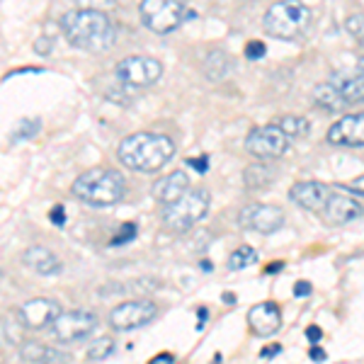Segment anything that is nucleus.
I'll use <instances>...</instances> for the list:
<instances>
[{
    "mask_svg": "<svg viewBox=\"0 0 364 364\" xmlns=\"http://www.w3.org/2000/svg\"><path fill=\"white\" fill-rule=\"evenodd\" d=\"M311 291H314V287H311V282H306V279H301V282H296L294 284V296H309Z\"/></svg>",
    "mask_w": 364,
    "mask_h": 364,
    "instance_id": "nucleus-38",
    "label": "nucleus"
},
{
    "mask_svg": "<svg viewBox=\"0 0 364 364\" xmlns=\"http://www.w3.org/2000/svg\"><path fill=\"white\" fill-rule=\"evenodd\" d=\"M357 73H360V75H364V56H360V61H357Z\"/></svg>",
    "mask_w": 364,
    "mask_h": 364,
    "instance_id": "nucleus-44",
    "label": "nucleus"
},
{
    "mask_svg": "<svg viewBox=\"0 0 364 364\" xmlns=\"http://www.w3.org/2000/svg\"><path fill=\"white\" fill-rule=\"evenodd\" d=\"M49 221H54L56 226L66 224V209H63V204H56V207L49 211Z\"/></svg>",
    "mask_w": 364,
    "mask_h": 364,
    "instance_id": "nucleus-33",
    "label": "nucleus"
},
{
    "mask_svg": "<svg viewBox=\"0 0 364 364\" xmlns=\"http://www.w3.org/2000/svg\"><path fill=\"white\" fill-rule=\"evenodd\" d=\"M0 331H3V343L10 345V348H20V345L25 343L27 326L22 323L20 316H17V309L10 311V314H3V321H0Z\"/></svg>",
    "mask_w": 364,
    "mask_h": 364,
    "instance_id": "nucleus-22",
    "label": "nucleus"
},
{
    "mask_svg": "<svg viewBox=\"0 0 364 364\" xmlns=\"http://www.w3.org/2000/svg\"><path fill=\"white\" fill-rule=\"evenodd\" d=\"M136 231H139V226L134 224V221H129V224H124L119 228V233L112 238V243L109 245H124V243H132L134 238H136Z\"/></svg>",
    "mask_w": 364,
    "mask_h": 364,
    "instance_id": "nucleus-30",
    "label": "nucleus"
},
{
    "mask_svg": "<svg viewBox=\"0 0 364 364\" xmlns=\"http://www.w3.org/2000/svg\"><path fill=\"white\" fill-rule=\"evenodd\" d=\"M314 102L316 107L326 109V112H340V109L350 107L348 102H345V97L340 95V90L333 83H323V85H316L314 87Z\"/></svg>",
    "mask_w": 364,
    "mask_h": 364,
    "instance_id": "nucleus-20",
    "label": "nucleus"
},
{
    "mask_svg": "<svg viewBox=\"0 0 364 364\" xmlns=\"http://www.w3.org/2000/svg\"><path fill=\"white\" fill-rule=\"evenodd\" d=\"M37 54H42V56H46V54H51V49H54V39H46V37H42V39H37Z\"/></svg>",
    "mask_w": 364,
    "mask_h": 364,
    "instance_id": "nucleus-37",
    "label": "nucleus"
},
{
    "mask_svg": "<svg viewBox=\"0 0 364 364\" xmlns=\"http://www.w3.org/2000/svg\"><path fill=\"white\" fill-rule=\"evenodd\" d=\"M309 357H311L314 362H326V352H323L321 348H311V350H309Z\"/></svg>",
    "mask_w": 364,
    "mask_h": 364,
    "instance_id": "nucleus-41",
    "label": "nucleus"
},
{
    "mask_svg": "<svg viewBox=\"0 0 364 364\" xmlns=\"http://www.w3.org/2000/svg\"><path fill=\"white\" fill-rule=\"evenodd\" d=\"M70 192H73L75 199L87 204V207H112V204L124 199L127 180L114 168H90L75 178Z\"/></svg>",
    "mask_w": 364,
    "mask_h": 364,
    "instance_id": "nucleus-3",
    "label": "nucleus"
},
{
    "mask_svg": "<svg viewBox=\"0 0 364 364\" xmlns=\"http://www.w3.org/2000/svg\"><path fill=\"white\" fill-rule=\"evenodd\" d=\"M37 132H39V119H22V122H17V124H15L13 134H10V141L17 144V141L32 139Z\"/></svg>",
    "mask_w": 364,
    "mask_h": 364,
    "instance_id": "nucleus-28",
    "label": "nucleus"
},
{
    "mask_svg": "<svg viewBox=\"0 0 364 364\" xmlns=\"http://www.w3.org/2000/svg\"><path fill=\"white\" fill-rule=\"evenodd\" d=\"M20 357L29 364H70L68 352L49 348V345L42 343H34V340H25L20 345Z\"/></svg>",
    "mask_w": 364,
    "mask_h": 364,
    "instance_id": "nucleus-18",
    "label": "nucleus"
},
{
    "mask_svg": "<svg viewBox=\"0 0 364 364\" xmlns=\"http://www.w3.org/2000/svg\"><path fill=\"white\" fill-rule=\"evenodd\" d=\"M207 316H209V311H207V309H199V326H197V328H202L204 323H207Z\"/></svg>",
    "mask_w": 364,
    "mask_h": 364,
    "instance_id": "nucleus-43",
    "label": "nucleus"
},
{
    "mask_svg": "<svg viewBox=\"0 0 364 364\" xmlns=\"http://www.w3.org/2000/svg\"><path fill=\"white\" fill-rule=\"evenodd\" d=\"M333 85L340 90L348 105H362L364 102V75H336Z\"/></svg>",
    "mask_w": 364,
    "mask_h": 364,
    "instance_id": "nucleus-23",
    "label": "nucleus"
},
{
    "mask_svg": "<svg viewBox=\"0 0 364 364\" xmlns=\"http://www.w3.org/2000/svg\"><path fill=\"white\" fill-rule=\"evenodd\" d=\"M149 364H175V357L170 355V352H161V355H156Z\"/></svg>",
    "mask_w": 364,
    "mask_h": 364,
    "instance_id": "nucleus-40",
    "label": "nucleus"
},
{
    "mask_svg": "<svg viewBox=\"0 0 364 364\" xmlns=\"http://www.w3.org/2000/svg\"><path fill=\"white\" fill-rule=\"evenodd\" d=\"M274 173L269 170L265 163H252V166L245 168L243 173V180H245V187L248 190H262V187H267L269 182H272Z\"/></svg>",
    "mask_w": 364,
    "mask_h": 364,
    "instance_id": "nucleus-24",
    "label": "nucleus"
},
{
    "mask_svg": "<svg viewBox=\"0 0 364 364\" xmlns=\"http://www.w3.org/2000/svg\"><path fill=\"white\" fill-rule=\"evenodd\" d=\"M279 269H284V262H282V260L279 262H272V265H267L265 272L267 274H274V272H279Z\"/></svg>",
    "mask_w": 364,
    "mask_h": 364,
    "instance_id": "nucleus-42",
    "label": "nucleus"
},
{
    "mask_svg": "<svg viewBox=\"0 0 364 364\" xmlns=\"http://www.w3.org/2000/svg\"><path fill=\"white\" fill-rule=\"evenodd\" d=\"M209 207H211L209 190H204V187L187 190L173 204H166V209H163V224L175 233H185L192 226H197L199 221L207 219Z\"/></svg>",
    "mask_w": 364,
    "mask_h": 364,
    "instance_id": "nucleus-5",
    "label": "nucleus"
},
{
    "mask_svg": "<svg viewBox=\"0 0 364 364\" xmlns=\"http://www.w3.org/2000/svg\"><path fill=\"white\" fill-rule=\"evenodd\" d=\"M345 29H348L352 37L364 46V13L350 15L348 20H345Z\"/></svg>",
    "mask_w": 364,
    "mask_h": 364,
    "instance_id": "nucleus-29",
    "label": "nucleus"
},
{
    "mask_svg": "<svg viewBox=\"0 0 364 364\" xmlns=\"http://www.w3.org/2000/svg\"><path fill=\"white\" fill-rule=\"evenodd\" d=\"M187 190H190V178H187V173L185 170H173V173H168L166 178L154 182L151 195L163 204H173L175 199H180Z\"/></svg>",
    "mask_w": 364,
    "mask_h": 364,
    "instance_id": "nucleus-17",
    "label": "nucleus"
},
{
    "mask_svg": "<svg viewBox=\"0 0 364 364\" xmlns=\"http://www.w3.org/2000/svg\"><path fill=\"white\" fill-rule=\"evenodd\" d=\"M117 156L134 173H156L166 163L173 161L175 144L166 134L136 132L122 141L119 149H117Z\"/></svg>",
    "mask_w": 364,
    "mask_h": 364,
    "instance_id": "nucleus-2",
    "label": "nucleus"
},
{
    "mask_svg": "<svg viewBox=\"0 0 364 364\" xmlns=\"http://www.w3.org/2000/svg\"><path fill=\"white\" fill-rule=\"evenodd\" d=\"M187 0H141L139 17L154 34H170L185 20Z\"/></svg>",
    "mask_w": 364,
    "mask_h": 364,
    "instance_id": "nucleus-6",
    "label": "nucleus"
},
{
    "mask_svg": "<svg viewBox=\"0 0 364 364\" xmlns=\"http://www.w3.org/2000/svg\"><path fill=\"white\" fill-rule=\"evenodd\" d=\"M282 355V345L279 343H272V345H265V348L260 350V360H272V357Z\"/></svg>",
    "mask_w": 364,
    "mask_h": 364,
    "instance_id": "nucleus-35",
    "label": "nucleus"
},
{
    "mask_svg": "<svg viewBox=\"0 0 364 364\" xmlns=\"http://www.w3.org/2000/svg\"><path fill=\"white\" fill-rule=\"evenodd\" d=\"M187 166L199 170V173H207L209 170V156H199V158H187Z\"/></svg>",
    "mask_w": 364,
    "mask_h": 364,
    "instance_id": "nucleus-34",
    "label": "nucleus"
},
{
    "mask_svg": "<svg viewBox=\"0 0 364 364\" xmlns=\"http://www.w3.org/2000/svg\"><path fill=\"white\" fill-rule=\"evenodd\" d=\"M289 149V136L282 132L279 124H265L250 129V134L245 136V151L250 156L260 158V161H274L282 158Z\"/></svg>",
    "mask_w": 364,
    "mask_h": 364,
    "instance_id": "nucleus-7",
    "label": "nucleus"
},
{
    "mask_svg": "<svg viewBox=\"0 0 364 364\" xmlns=\"http://www.w3.org/2000/svg\"><path fill=\"white\" fill-rule=\"evenodd\" d=\"M277 124L282 127V132L287 134V136H306L309 134V119H304V117H291V114H287V117H282V119L277 122Z\"/></svg>",
    "mask_w": 364,
    "mask_h": 364,
    "instance_id": "nucleus-27",
    "label": "nucleus"
},
{
    "mask_svg": "<svg viewBox=\"0 0 364 364\" xmlns=\"http://www.w3.org/2000/svg\"><path fill=\"white\" fill-rule=\"evenodd\" d=\"M17 316L27 326V331H42V328H49L61 316V304L49 296L29 299L17 309Z\"/></svg>",
    "mask_w": 364,
    "mask_h": 364,
    "instance_id": "nucleus-12",
    "label": "nucleus"
},
{
    "mask_svg": "<svg viewBox=\"0 0 364 364\" xmlns=\"http://www.w3.org/2000/svg\"><path fill=\"white\" fill-rule=\"evenodd\" d=\"M306 338H309V343H321V338H323V331L318 326H309L306 328Z\"/></svg>",
    "mask_w": 364,
    "mask_h": 364,
    "instance_id": "nucleus-39",
    "label": "nucleus"
},
{
    "mask_svg": "<svg viewBox=\"0 0 364 364\" xmlns=\"http://www.w3.org/2000/svg\"><path fill=\"white\" fill-rule=\"evenodd\" d=\"M156 316H158V306L151 299H134V301H124L109 311L107 323L112 331L127 333V331H136V328L151 323Z\"/></svg>",
    "mask_w": 364,
    "mask_h": 364,
    "instance_id": "nucleus-9",
    "label": "nucleus"
},
{
    "mask_svg": "<svg viewBox=\"0 0 364 364\" xmlns=\"http://www.w3.org/2000/svg\"><path fill=\"white\" fill-rule=\"evenodd\" d=\"M114 352V340L112 338H97L87 345L85 350V357L90 362H100V360H107L109 355Z\"/></svg>",
    "mask_w": 364,
    "mask_h": 364,
    "instance_id": "nucleus-26",
    "label": "nucleus"
},
{
    "mask_svg": "<svg viewBox=\"0 0 364 364\" xmlns=\"http://www.w3.org/2000/svg\"><path fill=\"white\" fill-rule=\"evenodd\" d=\"M61 29L75 49L87 51V54L109 51L117 39L114 22L109 20L107 13H97V10H70L61 15Z\"/></svg>",
    "mask_w": 364,
    "mask_h": 364,
    "instance_id": "nucleus-1",
    "label": "nucleus"
},
{
    "mask_svg": "<svg viewBox=\"0 0 364 364\" xmlns=\"http://www.w3.org/2000/svg\"><path fill=\"white\" fill-rule=\"evenodd\" d=\"M328 197H331V190L328 185L323 182H316V180H304V182H296L294 187L289 190V199L301 209H309V211H321L326 207Z\"/></svg>",
    "mask_w": 364,
    "mask_h": 364,
    "instance_id": "nucleus-15",
    "label": "nucleus"
},
{
    "mask_svg": "<svg viewBox=\"0 0 364 364\" xmlns=\"http://www.w3.org/2000/svg\"><path fill=\"white\" fill-rule=\"evenodd\" d=\"M224 301H226V304H233V301H236V296H233L231 291H226V294H224Z\"/></svg>",
    "mask_w": 364,
    "mask_h": 364,
    "instance_id": "nucleus-46",
    "label": "nucleus"
},
{
    "mask_svg": "<svg viewBox=\"0 0 364 364\" xmlns=\"http://www.w3.org/2000/svg\"><path fill=\"white\" fill-rule=\"evenodd\" d=\"M233 70V58L226 54V51H211V54L204 58V75L211 80V83H219L231 75Z\"/></svg>",
    "mask_w": 364,
    "mask_h": 364,
    "instance_id": "nucleus-21",
    "label": "nucleus"
},
{
    "mask_svg": "<svg viewBox=\"0 0 364 364\" xmlns=\"http://www.w3.org/2000/svg\"><path fill=\"white\" fill-rule=\"evenodd\" d=\"M238 224L255 233H274L284 226V211L274 204H248L240 209Z\"/></svg>",
    "mask_w": 364,
    "mask_h": 364,
    "instance_id": "nucleus-11",
    "label": "nucleus"
},
{
    "mask_svg": "<svg viewBox=\"0 0 364 364\" xmlns=\"http://www.w3.org/2000/svg\"><path fill=\"white\" fill-rule=\"evenodd\" d=\"M97 328V318L90 311H61V316L49 326L56 343H78Z\"/></svg>",
    "mask_w": 364,
    "mask_h": 364,
    "instance_id": "nucleus-10",
    "label": "nucleus"
},
{
    "mask_svg": "<svg viewBox=\"0 0 364 364\" xmlns=\"http://www.w3.org/2000/svg\"><path fill=\"white\" fill-rule=\"evenodd\" d=\"M311 20V8L304 5L301 0H279V3L269 5L265 17H262V29L269 34L272 39H299L304 32L309 29Z\"/></svg>",
    "mask_w": 364,
    "mask_h": 364,
    "instance_id": "nucleus-4",
    "label": "nucleus"
},
{
    "mask_svg": "<svg viewBox=\"0 0 364 364\" xmlns=\"http://www.w3.org/2000/svg\"><path fill=\"white\" fill-rule=\"evenodd\" d=\"M257 262V250L250 248V245H240L238 250H233L231 255H228V269H243V267H250Z\"/></svg>",
    "mask_w": 364,
    "mask_h": 364,
    "instance_id": "nucleus-25",
    "label": "nucleus"
},
{
    "mask_svg": "<svg viewBox=\"0 0 364 364\" xmlns=\"http://www.w3.org/2000/svg\"><path fill=\"white\" fill-rule=\"evenodd\" d=\"M328 141L345 149H364V112L345 114L328 129Z\"/></svg>",
    "mask_w": 364,
    "mask_h": 364,
    "instance_id": "nucleus-13",
    "label": "nucleus"
},
{
    "mask_svg": "<svg viewBox=\"0 0 364 364\" xmlns=\"http://www.w3.org/2000/svg\"><path fill=\"white\" fill-rule=\"evenodd\" d=\"M80 10H97V13H105V10H112L117 5V0H75Z\"/></svg>",
    "mask_w": 364,
    "mask_h": 364,
    "instance_id": "nucleus-31",
    "label": "nucleus"
},
{
    "mask_svg": "<svg viewBox=\"0 0 364 364\" xmlns=\"http://www.w3.org/2000/svg\"><path fill=\"white\" fill-rule=\"evenodd\" d=\"M343 190H350V192H355V195H364V175H362V178H355V180L345 182Z\"/></svg>",
    "mask_w": 364,
    "mask_h": 364,
    "instance_id": "nucleus-36",
    "label": "nucleus"
},
{
    "mask_svg": "<svg viewBox=\"0 0 364 364\" xmlns=\"http://www.w3.org/2000/svg\"><path fill=\"white\" fill-rule=\"evenodd\" d=\"M114 73L124 87H149L163 75V63L154 56H127L117 63Z\"/></svg>",
    "mask_w": 364,
    "mask_h": 364,
    "instance_id": "nucleus-8",
    "label": "nucleus"
},
{
    "mask_svg": "<svg viewBox=\"0 0 364 364\" xmlns=\"http://www.w3.org/2000/svg\"><path fill=\"white\" fill-rule=\"evenodd\" d=\"M199 267H202L204 272H211V262L209 260H202V262H199Z\"/></svg>",
    "mask_w": 364,
    "mask_h": 364,
    "instance_id": "nucleus-45",
    "label": "nucleus"
},
{
    "mask_svg": "<svg viewBox=\"0 0 364 364\" xmlns=\"http://www.w3.org/2000/svg\"><path fill=\"white\" fill-rule=\"evenodd\" d=\"M22 262H25L29 269H34L37 274H44V277H51V274L61 272V260H58L51 250L39 248V245L22 252Z\"/></svg>",
    "mask_w": 364,
    "mask_h": 364,
    "instance_id": "nucleus-19",
    "label": "nucleus"
},
{
    "mask_svg": "<svg viewBox=\"0 0 364 364\" xmlns=\"http://www.w3.org/2000/svg\"><path fill=\"white\" fill-rule=\"evenodd\" d=\"M248 326L255 336H274L282 326V311L277 304L272 301H262V304H255L250 311H248Z\"/></svg>",
    "mask_w": 364,
    "mask_h": 364,
    "instance_id": "nucleus-16",
    "label": "nucleus"
},
{
    "mask_svg": "<svg viewBox=\"0 0 364 364\" xmlns=\"http://www.w3.org/2000/svg\"><path fill=\"white\" fill-rule=\"evenodd\" d=\"M318 214L323 216V221H326L328 226H343V224H350V221L360 219V216L364 214V209L355 197L340 195V192H331L326 207H323Z\"/></svg>",
    "mask_w": 364,
    "mask_h": 364,
    "instance_id": "nucleus-14",
    "label": "nucleus"
},
{
    "mask_svg": "<svg viewBox=\"0 0 364 364\" xmlns=\"http://www.w3.org/2000/svg\"><path fill=\"white\" fill-rule=\"evenodd\" d=\"M267 54L265 44L257 42V39H252V42H248V46H245V58H250V61H257V58H262Z\"/></svg>",
    "mask_w": 364,
    "mask_h": 364,
    "instance_id": "nucleus-32",
    "label": "nucleus"
}]
</instances>
